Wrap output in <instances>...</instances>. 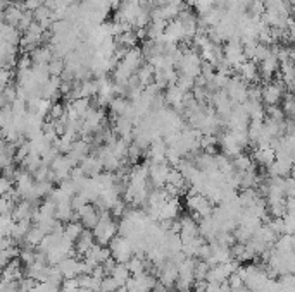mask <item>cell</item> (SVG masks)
Returning a JSON list of instances; mask_svg holds the SVG:
<instances>
[{"label": "cell", "instance_id": "5bb4252c", "mask_svg": "<svg viewBox=\"0 0 295 292\" xmlns=\"http://www.w3.org/2000/svg\"><path fill=\"white\" fill-rule=\"evenodd\" d=\"M93 244H95V236H93V232L92 230H88L85 229L83 230V234L78 237V241L75 242V246H76V253L78 255H83L85 256L88 251L92 249Z\"/></svg>", "mask_w": 295, "mask_h": 292}, {"label": "cell", "instance_id": "8fae6325", "mask_svg": "<svg viewBox=\"0 0 295 292\" xmlns=\"http://www.w3.org/2000/svg\"><path fill=\"white\" fill-rule=\"evenodd\" d=\"M180 201L178 198H168L161 206V217H159V222L162 220H176L180 215Z\"/></svg>", "mask_w": 295, "mask_h": 292}, {"label": "cell", "instance_id": "2e32d148", "mask_svg": "<svg viewBox=\"0 0 295 292\" xmlns=\"http://www.w3.org/2000/svg\"><path fill=\"white\" fill-rule=\"evenodd\" d=\"M280 69V61H278V57L274 55V53H271L268 59H264L263 62H261V67H259V71L261 74H263L264 77L269 79L273 76V74H276V71Z\"/></svg>", "mask_w": 295, "mask_h": 292}, {"label": "cell", "instance_id": "277c9868", "mask_svg": "<svg viewBox=\"0 0 295 292\" xmlns=\"http://www.w3.org/2000/svg\"><path fill=\"white\" fill-rule=\"evenodd\" d=\"M173 167L169 165L168 162H161V163H152L150 162V176L149 179L154 187H164L168 184L169 174Z\"/></svg>", "mask_w": 295, "mask_h": 292}, {"label": "cell", "instance_id": "9c48e42d", "mask_svg": "<svg viewBox=\"0 0 295 292\" xmlns=\"http://www.w3.org/2000/svg\"><path fill=\"white\" fill-rule=\"evenodd\" d=\"M180 225H181V230H180V236L183 242L194 239V237L200 236L199 234V224L194 220V217L190 215H185V217H180Z\"/></svg>", "mask_w": 295, "mask_h": 292}, {"label": "cell", "instance_id": "e0dca14e", "mask_svg": "<svg viewBox=\"0 0 295 292\" xmlns=\"http://www.w3.org/2000/svg\"><path fill=\"white\" fill-rule=\"evenodd\" d=\"M45 232H43L42 227H38V225H33L31 229H29V232L26 234V237H24V242H26V246L29 247H37L42 244V241L45 239Z\"/></svg>", "mask_w": 295, "mask_h": 292}, {"label": "cell", "instance_id": "5b68a950", "mask_svg": "<svg viewBox=\"0 0 295 292\" xmlns=\"http://www.w3.org/2000/svg\"><path fill=\"white\" fill-rule=\"evenodd\" d=\"M219 145H221V151H223V155H226V157H230L233 160L235 157H238L240 153H242V150H244V146L240 145V143L237 141V138H235V134H233V131H226V132H223L219 138Z\"/></svg>", "mask_w": 295, "mask_h": 292}, {"label": "cell", "instance_id": "7c38bea8", "mask_svg": "<svg viewBox=\"0 0 295 292\" xmlns=\"http://www.w3.org/2000/svg\"><path fill=\"white\" fill-rule=\"evenodd\" d=\"M80 167L83 169V172H85L86 177H97L102 174V170H104V163H102V160L97 155L95 157L88 155L85 160L80 163Z\"/></svg>", "mask_w": 295, "mask_h": 292}, {"label": "cell", "instance_id": "7a4b0ae2", "mask_svg": "<svg viewBox=\"0 0 295 292\" xmlns=\"http://www.w3.org/2000/svg\"><path fill=\"white\" fill-rule=\"evenodd\" d=\"M111 253L112 256L116 258L117 263H128L130 261L131 256L135 255L133 251V244H131V241L128 239V237H123L117 234L114 239L111 241Z\"/></svg>", "mask_w": 295, "mask_h": 292}, {"label": "cell", "instance_id": "ac0fdd59", "mask_svg": "<svg viewBox=\"0 0 295 292\" xmlns=\"http://www.w3.org/2000/svg\"><path fill=\"white\" fill-rule=\"evenodd\" d=\"M73 217H75V208H73V203L71 201L59 203L56 219L59 222H62V224H70V222H73Z\"/></svg>", "mask_w": 295, "mask_h": 292}, {"label": "cell", "instance_id": "d6a6232c", "mask_svg": "<svg viewBox=\"0 0 295 292\" xmlns=\"http://www.w3.org/2000/svg\"><path fill=\"white\" fill-rule=\"evenodd\" d=\"M287 213L295 215V196L287 198Z\"/></svg>", "mask_w": 295, "mask_h": 292}, {"label": "cell", "instance_id": "ffe728a7", "mask_svg": "<svg viewBox=\"0 0 295 292\" xmlns=\"http://www.w3.org/2000/svg\"><path fill=\"white\" fill-rule=\"evenodd\" d=\"M126 265H128V268H130L131 275L145 274V270H147V263H145V260H144V255H133Z\"/></svg>", "mask_w": 295, "mask_h": 292}, {"label": "cell", "instance_id": "f546056e", "mask_svg": "<svg viewBox=\"0 0 295 292\" xmlns=\"http://www.w3.org/2000/svg\"><path fill=\"white\" fill-rule=\"evenodd\" d=\"M268 225L271 227V229L276 232L278 236H282L285 234V225H283V217L282 219H271V220H268Z\"/></svg>", "mask_w": 295, "mask_h": 292}, {"label": "cell", "instance_id": "6da1fadb", "mask_svg": "<svg viewBox=\"0 0 295 292\" xmlns=\"http://www.w3.org/2000/svg\"><path fill=\"white\" fill-rule=\"evenodd\" d=\"M117 229H119V225L112 220L109 211H100V222L93 229V236H95L98 244L107 246L117 236Z\"/></svg>", "mask_w": 295, "mask_h": 292}, {"label": "cell", "instance_id": "d590c367", "mask_svg": "<svg viewBox=\"0 0 295 292\" xmlns=\"http://www.w3.org/2000/svg\"><path fill=\"white\" fill-rule=\"evenodd\" d=\"M175 292H178V290H175Z\"/></svg>", "mask_w": 295, "mask_h": 292}, {"label": "cell", "instance_id": "8992f818", "mask_svg": "<svg viewBox=\"0 0 295 292\" xmlns=\"http://www.w3.org/2000/svg\"><path fill=\"white\" fill-rule=\"evenodd\" d=\"M157 277H159V282L162 285L166 287V289H169V287H173L176 284V280H178L180 277V266L175 263V261L168 260L164 265L161 266V268H157Z\"/></svg>", "mask_w": 295, "mask_h": 292}, {"label": "cell", "instance_id": "30bf717a", "mask_svg": "<svg viewBox=\"0 0 295 292\" xmlns=\"http://www.w3.org/2000/svg\"><path fill=\"white\" fill-rule=\"evenodd\" d=\"M252 158L259 163V165H263L268 169V167H271L273 162L276 160V150H274L273 146H255Z\"/></svg>", "mask_w": 295, "mask_h": 292}, {"label": "cell", "instance_id": "4316f807", "mask_svg": "<svg viewBox=\"0 0 295 292\" xmlns=\"http://www.w3.org/2000/svg\"><path fill=\"white\" fill-rule=\"evenodd\" d=\"M119 289V285H117V282L112 279V275H107L104 280H102L100 284V292H117Z\"/></svg>", "mask_w": 295, "mask_h": 292}, {"label": "cell", "instance_id": "4dcf8cb0", "mask_svg": "<svg viewBox=\"0 0 295 292\" xmlns=\"http://www.w3.org/2000/svg\"><path fill=\"white\" fill-rule=\"evenodd\" d=\"M228 285L232 287V290L235 289H240V287H244V279L240 277V274L237 271V274H232L228 279Z\"/></svg>", "mask_w": 295, "mask_h": 292}, {"label": "cell", "instance_id": "836d02e7", "mask_svg": "<svg viewBox=\"0 0 295 292\" xmlns=\"http://www.w3.org/2000/svg\"><path fill=\"white\" fill-rule=\"evenodd\" d=\"M194 292H207V289H195Z\"/></svg>", "mask_w": 295, "mask_h": 292}, {"label": "cell", "instance_id": "d6986e66", "mask_svg": "<svg viewBox=\"0 0 295 292\" xmlns=\"http://www.w3.org/2000/svg\"><path fill=\"white\" fill-rule=\"evenodd\" d=\"M130 277H131V271H130V268H128L126 263H117L114 271H112V279L117 282V285L119 287L126 285L128 280H130Z\"/></svg>", "mask_w": 295, "mask_h": 292}, {"label": "cell", "instance_id": "44dd1931", "mask_svg": "<svg viewBox=\"0 0 295 292\" xmlns=\"http://www.w3.org/2000/svg\"><path fill=\"white\" fill-rule=\"evenodd\" d=\"M83 230H85V227H83L81 222H70V224L64 227V236H66L67 239L76 242L78 237L83 234Z\"/></svg>", "mask_w": 295, "mask_h": 292}, {"label": "cell", "instance_id": "f1b7e54d", "mask_svg": "<svg viewBox=\"0 0 295 292\" xmlns=\"http://www.w3.org/2000/svg\"><path fill=\"white\" fill-rule=\"evenodd\" d=\"M283 225H285V234H295V215H290V213L285 215Z\"/></svg>", "mask_w": 295, "mask_h": 292}, {"label": "cell", "instance_id": "cb8c5ba5", "mask_svg": "<svg viewBox=\"0 0 295 292\" xmlns=\"http://www.w3.org/2000/svg\"><path fill=\"white\" fill-rule=\"evenodd\" d=\"M211 266L207 261H202L199 260L195 265V282H202V280H207V274H209Z\"/></svg>", "mask_w": 295, "mask_h": 292}, {"label": "cell", "instance_id": "484cf974", "mask_svg": "<svg viewBox=\"0 0 295 292\" xmlns=\"http://www.w3.org/2000/svg\"><path fill=\"white\" fill-rule=\"evenodd\" d=\"M266 115H268V119H271V121L283 122L285 112H283V108H278V105H273V107L266 108Z\"/></svg>", "mask_w": 295, "mask_h": 292}, {"label": "cell", "instance_id": "7402d4cb", "mask_svg": "<svg viewBox=\"0 0 295 292\" xmlns=\"http://www.w3.org/2000/svg\"><path fill=\"white\" fill-rule=\"evenodd\" d=\"M31 224H33V220H19V222H16V227H14V230H12V239L14 241L24 239L26 234L29 232V229H31Z\"/></svg>", "mask_w": 295, "mask_h": 292}, {"label": "cell", "instance_id": "ba28073f", "mask_svg": "<svg viewBox=\"0 0 295 292\" xmlns=\"http://www.w3.org/2000/svg\"><path fill=\"white\" fill-rule=\"evenodd\" d=\"M76 213L80 215V222L85 229H95L97 224L100 222V211H98L97 206L92 205V203H86V205L80 208Z\"/></svg>", "mask_w": 295, "mask_h": 292}, {"label": "cell", "instance_id": "3957f363", "mask_svg": "<svg viewBox=\"0 0 295 292\" xmlns=\"http://www.w3.org/2000/svg\"><path fill=\"white\" fill-rule=\"evenodd\" d=\"M293 160L295 158L290 155L276 153V160L273 162L271 167H268L269 177H288V174H292Z\"/></svg>", "mask_w": 295, "mask_h": 292}, {"label": "cell", "instance_id": "83f0119b", "mask_svg": "<svg viewBox=\"0 0 295 292\" xmlns=\"http://www.w3.org/2000/svg\"><path fill=\"white\" fill-rule=\"evenodd\" d=\"M47 67H48L50 76H61L64 71V64H62V61H59V59H52V62L48 64Z\"/></svg>", "mask_w": 295, "mask_h": 292}, {"label": "cell", "instance_id": "4fadbf2b", "mask_svg": "<svg viewBox=\"0 0 295 292\" xmlns=\"http://www.w3.org/2000/svg\"><path fill=\"white\" fill-rule=\"evenodd\" d=\"M230 271L226 270L224 263H219L216 266H211L209 274H207V282L209 284H228V279H230Z\"/></svg>", "mask_w": 295, "mask_h": 292}, {"label": "cell", "instance_id": "603a6c76", "mask_svg": "<svg viewBox=\"0 0 295 292\" xmlns=\"http://www.w3.org/2000/svg\"><path fill=\"white\" fill-rule=\"evenodd\" d=\"M233 165H235V169H237L238 172H247V170H250L254 167L252 157L245 155V153H240L238 157L233 158Z\"/></svg>", "mask_w": 295, "mask_h": 292}, {"label": "cell", "instance_id": "9a60e30c", "mask_svg": "<svg viewBox=\"0 0 295 292\" xmlns=\"http://www.w3.org/2000/svg\"><path fill=\"white\" fill-rule=\"evenodd\" d=\"M237 71L240 77H244V81H255L259 77V67L254 61H245Z\"/></svg>", "mask_w": 295, "mask_h": 292}, {"label": "cell", "instance_id": "d4e9b609", "mask_svg": "<svg viewBox=\"0 0 295 292\" xmlns=\"http://www.w3.org/2000/svg\"><path fill=\"white\" fill-rule=\"evenodd\" d=\"M142 155H144V148H142L140 145H136V143L133 141L130 145V148H128V160H130L131 163H136L142 158Z\"/></svg>", "mask_w": 295, "mask_h": 292}, {"label": "cell", "instance_id": "1f68e13d", "mask_svg": "<svg viewBox=\"0 0 295 292\" xmlns=\"http://www.w3.org/2000/svg\"><path fill=\"white\" fill-rule=\"evenodd\" d=\"M102 266H104L106 275H112V271H114V268L117 266V261H116L114 256H111L109 260H106L104 263H102Z\"/></svg>", "mask_w": 295, "mask_h": 292}, {"label": "cell", "instance_id": "52a82bcc", "mask_svg": "<svg viewBox=\"0 0 295 292\" xmlns=\"http://www.w3.org/2000/svg\"><path fill=\"white\" fill-rule=\"evenodd\" d=\"M283 96V81H274V83H266L263 86V102L268 107L278 105L280 100Z\"/></svg>", "mask_w": 295, "mask_h": 292}, {"label": "cell", "instance_id": "e575fe53", "mask_svg": "<svg viewBox=\"0 0 295 292\" xmlns=\"http://www.w3.org/2000/svg\"><path fill=\"white\" fill-rule=\"evenodd\" d=\"M292 176H295V160H293V167H292Z\"/></svg>", "mask_w": 295, "mask_h": 292}]
</instances>
